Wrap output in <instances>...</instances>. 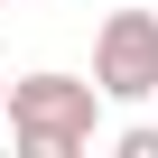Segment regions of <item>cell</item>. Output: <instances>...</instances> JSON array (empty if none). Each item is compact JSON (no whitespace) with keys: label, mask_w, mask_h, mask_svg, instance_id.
Segmentation results:
<instances>
[{"label":"cell","mask_w":158,"mask_h":158,"mask_svg":"<svg viewBox=\"0 0 158 158\" xmlns=\"http://www.w3.org/2000/svg\"><path fill=\"white\" fill-rule=\"evenodd\" d=\"M10 130H19V158H74L93 149L102 130V84H74V74H19L10 84Z\"/></svg>","instance_id":"obj_1"},{"label":"cell","mask_w":158,"mask_h":158,"mask_svg":"<svg viewBox=\"0 0 158 158\" xmlns=\"http://www.w3.org/2000/svg\"><path fill=\"white\" fill-rule=\"evenodd\" d=\"M93 84H102V102L158 93V10H112L93 28Z\"/></svg>","instance_id":"obj_2"},{"label":"cell","mask_w":158,"mask_h":158,"mask_svg":"<svg viewBox=\"0 0 158 158\" xmlns=\"http://www.w3.org/2000/svg\"><path fill=\"white\" fill-rule=\"evenodd\" d=\"M112 149H121V158H158V121H130V130H121Z\"/></svg>","instance_id":"obj_3"},{"label":"cell","mask_w":158,"mask_h":158,"mask_svg":"<svg viewBox=\"0 0 158 158\" xmlns=\"http://www.w3.org/2000/svg\"><path fill=\"white\" fill-rule=\"evenodd\" d=\"M0 112H10V74H0Z\"/></svg>","instance_id":"obj_4"},{"label":"cell","mask_w":158,"mask_h":158,"mask_svg":"<svg viewBox=\"0 0 158 158\" xmlns=\"http://www.w3.org/2000/svg\"><path fill=\"white\" fill-rule=\"evenodd\" d=\"M0 10H10V0H0Z\"/></svg>","instance_id":"obj_5"}]
</instances>
